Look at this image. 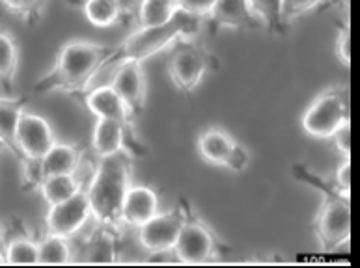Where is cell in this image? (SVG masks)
<instances>
[{
    "label": "cell",
    "instance_id": "obj_1",
    "mask_svg": "<svg viewBox=\"0 0 360 268\" xmlns=\"http://www.w3.org/2000/svg\"><path fill=\"white\" fill-rule=\"evenodd\" d=\"M112 54L114 48L107 45L94 43L86 39H71L62 45L58 56L54 60L53 69L38 82L36 90L44 93L49 91L84 93L88 88L94 86L99 71L112 58Z\"/></svg>",
    "mask_w": 360,
    "mask_h": 268
},
{
    "label": "cell",
    "instance_id": "obj_2",
    "mask_svg": "<svg viewBox=\"0 0 360 268\" xmlns=\"http://www.w3.org/2000/svg\"><path fill=\"white\" fill-rule=\"evenodd\" d=\"M129 159V153H118V155L99 159V164L84 187L90 199L94 220L99 225L105 227L122 225L120 222L122 205L125 194L133 185Z\"/></svg>",
    "mask_w": 360,
    "mask_h": 268
},
{
    "label": "cell",
    "instance_id": "obj_3",
    "mask_svg": "<svg viewBox=\"0 0 360 268\" xmlns=\"http://www.w3.org/2000/svg\"><path fill=\"white\" fill-rule=\"evenodd\" d=\"M198 21L200 19L196 17L179 11L178 17L167 25L139 27L135 32H131L118 47L114 48L112 58L108 60L105 67L99 71V75L120 62H144L162 51L172 48L181 39L194 38L198 32Z\"/></svg>",
    "mask_w": 360,
    "mask_h": 268
},
{
    "label": "cell",
    "instance_id": "obj_4",
    "mask_svg": "<svg viewBox=\"0 0 360 268\" xmlns=\"http://www.w3.org/2000/svg\"><path fill=\"white\" fill-rule=\"evenodd\" d=\"M349 121L347 97L338 88L321 91L302 114V130L314 140H330L333 134Z\"/></svg>",
    "mask_w": 360,
    "mask_h": 268
},
{
    "label": "cell",
    "instance_id": "obj_5",
    "mask_svg": "<svg viewBox=\"0 0 360 268\" xmlns=\"http://www.w3.org/2000/svg\"><path fill=\"white\" fill-rule=\"evenodd\" d=\"M168 56V76L178 90L191 93L202 84L210 71V56L204 48L194 43V38L181 39L170 48Z\"/></svg>",
    "mask_w": 360,
    "mask_h": 268
},
{
    "label": "cell",
    "instance_id": "obj_6",
    "mask_svg": "<svg viewBox=\"0 0 360 268\" xmlns=\"http://www.w3.org/2000/svg\"><path fill=\"white\" fill-rule=\"evenodd\" d=\"M316 233L327 250H338L349 242L351 209L345 196L336 192V196L325 198L316 218Z\"/></svg>",
    "mask_w": 360,
    "mask_h": 268
},
{
    "label": "cell",
    "instance_id": "obj_7",
    "mask_svg": "<svg viewBox=\"0 0 360 268\" xmlns=\"http://www.w3.org/2000/svg\"><path fill=\"white\" fill-rule=\"evenodd\" d=\"M91 218H94V213H91L90 199L86 196V190L82 188L73 198L49 207L45 215V227H47V233L71 239L79 231L84 229Z\"/></svg>",
    "mask_w": 360,
    "mask_h": 268
},
{
    "label": "cell",
    "instance_id": "obj_8",
    "mask_svg": "<svg viewBox=\"0 0 360 268\" xmlns=\"http://www.w3.org/2000/svg\"><path fill=\"white\" fill-rule=\"evenodd\" d=\"M172 252L178 263L204 264L217 255L215 235L205 224L187 218Z\"/></svg>",
    "mask_w": 360,
    "mask_h": 268
},
{
    "label": "cell",
    "instance_id": "obj_9",
    "mask_svg": "<svg viewBox=\"0 0 360 268\" xmlns=\"http://www.w3.org/2000/svg\"><path fill=\"white\" fill-rule=\"evenodd\" d=\"M56 136L47 119L34 112H22L15 130V151L27 162H38L53 145Z\"/></svg>",
    "mask_w": 360,
    "mask_h": 268
},
{
    "label": "cell",
    "instance_id": "obj_10",
    "mask_svg": "<svg viewBox=\"0 0 360 268\" xmlns=\"http://www.w3.org/2000/svg\"><path fill=\"white\" fill-rule=\"evenodd\" d=\"M187 220L179 209L159 210L155 216H151L139 229V244L150 253L172 252L178 241L179 231Z\"/></svg>",
    "mask_w": 360,
    "mask_h": 268
},
{
    "label": "cell",
    "instance_id": "obj_11",
    "mask_svg": "<svg viewBox=\"0 0 360 268\" xmlns=\"http://www.w3.org/2000/svg\"><path fill=\"white\" fill-rule=\"evenodd\" d=\"M207 19L217 27L230 30L269 27V15L259 10L254 0H215Z\"/></svg>",
    "mask_w": 360,
    "mask_h": 268
},
{
    "label": "cell",
    "instance_id": "obj_12",
    "mask_svg": "<svg viewBox=\"0 0 360 268\" xmlns=\"http://www.w3.org/2000/svg\"><path fill=\"white\" fill-rule=\"evenodd\" d=\"M108 71V84L118 91L133 112H140L146 105L148 82L142 69V62H120ZM105 73V71H103Z\"/></svg>",
    "mask_w": 360,
    "mask_h": 268
},
{
    "label": "cell",
    "instance_id": "obj_13",
    "mask_svg": "<svg viewBox=\"0 0 360 268\" xmlns=\"http://www.w3.org/2000/svg\"><path fill=\"white\" fill-rule=\"evenodd\" d=\"M84 107L90 110L97 119H116L125 127L133 130V118L135 112L131 110L129 105L122 99L118 91L110 84H97L84 91Z\"/></svg>",
    "mask_w": 360,
    "mask_h": 268
},
{
    "label": "cell",
    "instance_id": "obj_14",
    "mask_svg": "<svg viewBox=\"0 0 360 268\" xmlns=\"http://www.w3.org/2000/svg\"><path fill=\"white\" fill-rule=\"evenodd\" d=\"M157 213H159V196L155 190L146 185H131L122 205L120 222L122 225L139 229L140 225H144Z\"/></svg>",
    "mask_w": 360,
    "mask_h": 268
},
{
    "label": "cell",
    "instance_id": "obj_15",
    "mask_svg": "<svg viewBox=\"0 0 360 268\" xmlns=\"http://www.w3.org/2000/svg\"><path fill=\"white\" fill-rule=\"evenodd\" d=\"M81 149L73 144H56L41 156V161L30 162L36 164V182L51 175H68L77 173L81 166Z\"/></svg>",
    "mask_w": 360,
    "mask_h": 268
},
{
    "label": "cell",
    "instance_id": "obj_16",
    "mask_svg": "<svg viewBox=\"0 0 360 268\" xmlns=\"http://www.w3.org/2000/svg\"><path fill=\"white\" fill-rule=\"evenodd\" d=\"M129 133L133 130L116 119L99 118L91 130V149L99 159L118 155V153H129L127 147Z\"/></svg>",
    "mask_w": 360,
    "mask_h": 268
},
{
    "label": "cell",
    "instance_id": "obj_17",
    "mask_svg": "<svg viewBox=\"0 0 360 268\" xmlns=\"http://www.w3.org/2000/svg\"><path fill=\"white\" fill-rule=\"evenodd\" d=\"M196 147H198V155L202 156V161L211 166L226 168L236 151L237 142L228 130L207 129L198 136Z\"/></svg>",
    "mask_w": 360,
    "mask_h": 268
},
{
    "label": "cell",
    "instance_id": "obj_18",
    "mask_svg": "<svg viewBox=\"0 0 360 268\" xmlns=\"http://www.w3.org/2000/svg\"><path fill=\"white\" fill-rule=\"evenodd\" d=\"M84 185L77 173H68V175H51L38 182V192L44 198L45 203L51 205L62 203L65 199L73 198L77 192H81Z\"/></svg>",
    "mask_w": 360,
    "mask_h": 268
},
{
    "label": "cell",
    "instance_id": "obj_19",
    "mask_svg": "<svg viewBox=\"0 0 360 268\" xmlns=\"http://www.w3.org/2000/svg\"><path fill=\"white\" fill-rule=\"evenodd\" d=\"M82 13L96 28H110L127 13L118 0H81Z\"/></svg>",
    "mask_w": 360,
    "mask_h": 268
},
{
    "label": "cell",
    "instance_id": "obj_20",
    "mask_svg": "<svg viewBox=\"0 0 360 268\" xmlns=\"http://www.w3.org/2000/svg\"><path fill=\"white\" fill-rule=\"evenodd\" d=\"M179 13L178 0H140L139 27H159L176 19Z\"/></svg>",
    "mask_w": 360,
    "mask_h": 268
},
{
    "label": "cell",
    "instance_id": "obj_21",
    "mask_svg": "<svg viewBox=\"0 0 360 268\" xmlns=\"http://www.w3.org/2000/svg\"><path fill=\"white\" fill-rule=\"evenodd\" d=\"M73 263V250H71L70 239L62 235H47L39 241V264L45 267H62V264Z\"/></svg>",
    "mask_w": 360,
    "mask_h": 268
},
{
    "label": "cell",
    "instance_id": "obj_22",
    "mask_svg": "<svg viewBox=\"0 0 360 268\" xmlns=\"http://www.w3.org/2000/svg\"><path fill=\"white\" fill-rule=\"evenodd\" d=\"M6 261L13 267L39 264V242L30 236H13L4 248Z\"/></svg>",
    "mask_w": 360,
    "mask_h": 268
},
{
    "label": "cell",
    "instance_id": "obj_23",
    "mask_svg": "<svg viewBox=\"0 0 360 268\" xmlns=\"http://www.w3.org/2000/svg\"><path fill=\"white\" fill-rule=\"evenodd\" d=\"M22 112L25 105L15 97L0 101V140L10 147V151H15V130Z\"/></svg>",
    "mask_w": 360,
    "mask_h": 268
},
{
    "label": "cell",
    "instance_id": "obj_24",
    "mask_svg": "<svg viewBox=\"0 0 360 268\" xmlns=\"http://www.w3.org/2000/svg\"><path fill=\"white\" fill-rule=\"evenodd\" d=\"M84 263L91 264H110L116 261V246H114V236L108 231H101L96 239H91L84 252Z\"/></svg>",
    "mask_w": 360,
    "mask_h": 268
},
{
    "label": "cell",
    "instance_id": "obj_25",
    "mask_svg": "<svg viewBox=\"0 0 360 268\" xmlns=\"http://www.w3.org/2000/svg\"><path fill=\"white\" fill-rule=\"evenodd\" d=\"M19 65V48L10 32L0 28V79L11 82Z\"/></svg>",
    "mask_w": 360,
    "mask_h": 268
},
{
    "label": "cell",
    "instance_id": "obj_26",
    "mask_svg": "<svg viewBox=\"0 0 360 268\" xmlns=\"http://www.w3.org/2000/svg\"><path fill=\"white\" fill-rule=\"evenodd\" d=\"M321 2L323 0H276V17L280 22H293Z\"/></svg>",
    "mask_w": 360,
    "mask_h": 268
},
{
    "label": "cell",
    "instance_id": "obj_27",
    "mask_svg": "<svg viewBox=\"0 0 360 268\" xmlns=\"http://www.w3.org/2000/svg\"><path fill=\"white\" fill-rule=\"evenodd\" d=\"M179 11L196 19H207L215 0H178Z\"/></svg>",
    "mask_w": 360,
    "mask_h": 268
},
{
    "label": "cell",
    "instance_id": "obj_28",
    "mask_svg": "<svg viewBox=\"0 0 360 268\" xmlns=\"http://www.w3.org/2000/svg\"><path fill=\"white\" fill-rule=\"evenodd\" d=\"M334 53H336V58L345 65L349 67L351 64V34L349 28H344L340 30L338 38H336V43H334Z\"/></svg>",
    "mask_w": 360,
    "mask_h": 268
},
{
    "label": "cell",
    "instance_id": "obj_29",
    "mask_svg": "<svg viewBox=\"0 0 360 268\" xmlns=\"http://www.w3.org/2000/svg\"><path fill=\"white\" fill-rule=\"evenodd\" d=\"M334 181H336V192L349 198L351 190V161L349 159H344V162L340 164L338 170H336V175H334Z\"/></svg>",
    "mask_w": 360,
    "mask_h": 268
},
{
    "label": "cell",
    "instance_id": "obj_30",
    "mask_svg": "<svg viewBox=\"0 0 360 268\" xmlns=\"http://www.w3.org/2000/svg\"><path fill=\"white\" fill-rule=\"evenodd\" d=\"M330 140L334 142V147L342 153V156H344V159H349L351 156V123L349 121H345V123L333 134V138Z\"/></svg>",
    "mask_w": 360,
    "mask_h": 268
},
{
    "label": "cell",
    "instance_id": "obj_31",
    "mask_svg": "<svg viewBox=\"0 0 360 268\" xmlns=\"http://www.w3.org/2000/svg\"><path fill=\"white\" fill-rule=\"evenodd\" d=\"M4 6L8 10L13 11V13H17V15H21L27 19V17L36 13V10H38L39 6V0H6Z\"/></svg>",
    "mask_w": 360,
    "mask_h": 268
},
{
    "label": "cell",
    "instance_id": "obj_32",
    "mask_svg": "<svg viewBox=\"0 0 360 268\" xmlns=\"http://www.w3.org/2000/svg\"><path fill=\"white\" fill-rule=\"evenodd\" d=\"M248 162H250V155H248V151L243 147L241 144H237L236 151H233V155H231L230 162H228V170L231 172H243L245 168L248 166Z\"/></svg>",
    "mask_w": 360,
    "mask_h": 268
},
{
    "label": "cell",
    "instance_id": "obj_33",
    "mask_svg": "<svg viewBox=\"0 0 360 268\" xmlns=\"http://www.w3.org/2000/svg\"><path fill=\"white\" fill-rule=\"evenodd\" d=\"M79 2H81V0H79ZM118 2L124 6V10L127 11V13H129V11L133 10V8H135V4H136V0H118Z\"/></svg>",
    "mask_w": 360,
    "mask_h": 268
},
{
    "label": "cell",
    "instance_id": "obj_34",
    "mask_svg": "<svg viewBox=\"0 0 360 268\" xmlns=\"http://www.w3.org/2000/svg\"><path fill=\"white\" fill-rule=\"evenodd\" d=\"M254 2H256V4L259 6V10L265 11V13L269 15V2H271V0H254Z\"/></svg>",
    "mask_w": 360,
    "mask_h": 268
},
{
    "label": "cell",
    "instance_id": "obj_35",
    "mask_svg": "<svg viewBox=\"0 0 360 268\" xmlns=\"http://www.w3.org/2000/svg\"><path fill=\"white\" fill-rule=\"evenodd\" d=\"M4 264H8V261H6V253L4 250H0V267H4Z\"/></svg>",
    "mask_w": 360,
    "mask_h": 268
},
{
    "label": "cell",
    "instance_id": "obj_36",
    "mask_svg": "<svg viewBox=\"0 0 360 268\" xmlns=\"http://www.w3.org/2000/svg\"><path fill=\"white\" fill-rule=\"evenodd\" d=\"M2 151H10V147H8V145H6L4 142L0 140V153H2Z\"/></svg>",
    "mask_w": 360,
    "mask_h": 268
},
{
    "label": "cell",
    "instance_id": "obj_37",
    "mask_svg": "<svg viewBox=\"0 0 360 268\" xmlns=\"http://www.w3.org/2000/svg\"><path fill=\"white\" fill-rule=\"evenodd\" d=\"M0 2H2V4H4V2H6V0H0Z\"/></svg>",
    "mask_w": 360,
    "mask_h": 268
}]
</instances>
